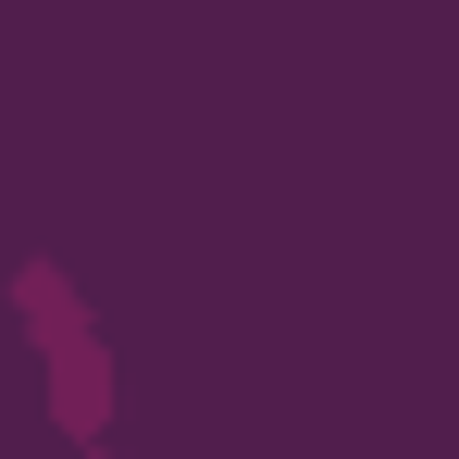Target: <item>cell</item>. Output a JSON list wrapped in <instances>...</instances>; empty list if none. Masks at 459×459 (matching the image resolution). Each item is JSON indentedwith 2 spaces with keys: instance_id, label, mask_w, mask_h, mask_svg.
I'll use <instances>...</instances> for the list:
<instances>
[{
  "instance_id": "obj_1",
  "label": "cell",
  "mask_w": 459,
  "mask_h": 459,
  "mask_svg": "<svg viewBox=\"0 0 459 459\" xmlns=\"http://www.w3.org/2000/svg\"><path fill=\"white\" fill-rule=\"evenodd\" d=\"M13 323H25V348H38V397H50L63 447H100V435H112V335H100V310L75 299V273H63V261H13Z\"/></svg>"
},
{
  "instance_id": "obj_2",
  "label": "cell",
  "mask_w": 459,
  "mask_h": 459,
  "mask_svg": "<svg viewBox=\"0 0 459 459\" xmlns=\"http://www.w3.org/2000/svg\"><path fill=\"white\" fill-rule=\"evenodd\" d=\"M63 459H125V447H63Z\"/></svg>"
}]
</instances>
